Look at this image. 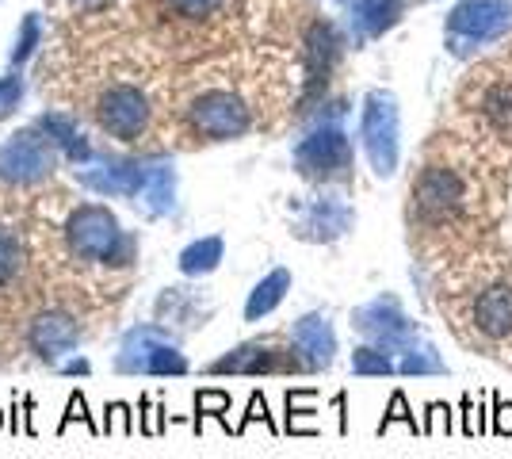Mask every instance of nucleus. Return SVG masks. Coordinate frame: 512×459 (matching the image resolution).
<instances>
[{
	"label": "nucleus",
	"mask_w": 512,
	"mask_h": 459,
	"mask_svg": "<svg viewBox=\"0 0 512 459\" xmlns=\"http://www.w3.org/2000/svg\"><path fill=\"white\" fill-rule=\"evenodd\" d=\"M463 199H467V184L448 165H428L425 173L417 176V184H413V203H417V215L425 222L455 219Z\"/></svg>",
	"instance_id": "nucleus-6"
},
{
	"label": "nucleus",
	"mask_w": 512,
	"mask_h": 459,
	"mask_svg": "<svg viewBox=\"0 0 512 459\" xmlns=\"http://www.w3.org/2000/svg\"><path fill=\"white\" fill-rule=\"evenodd\" d=\"M73 421H81V425H85L92 437H100V433H104V425H96V421H92V414H88L85 394H81V391L69 394V402H65V417H62V425H58V433H65Z\"/></svg>",
	"instance_id": "nucleus-25"
},
{
	"label": "nucleus",
	"mask_w": 512,
	"mask_h": 459,
	"mask_svg": "<svg viewBox=\"0 0 512 459\" xmlns=\"http://www.w3.org/2000/svg\"><path fill=\"white\" fill-rule=\"evenodd\" d=\"M65 245L81 261H104L111 268H123L134 261L138 241L119 230L115 215L100 203H85L65 219Z\"/></svg>",
	"instance_id": "nucleus-1"
},
{
	"label": "nucleus",
	"mask_w": 512,
	"mask_h": 459,
	"mask_svg": "<svg viewBox=\"0 0 512 459\" xmlns=\"http://www.w3.org/2000/svg\"><path fill=\"white\" fill-rule=\"evenodd\" d=\"M23 268V245L20 238L8 230V226H0V284H8V280H16Z\"/></svg>",
	"instance_id": "nucleus-21"
},
{
	"label": "nucleus",
	"mask_w": 512,
	"mask_h": 459,
	"mask_svg": "<svg viewBox=\"0 0 512 459\" xmlns=\"http://www.w3.org/2000/svg\"><path fill=\"white\" fill-rule=\"evenodd\" d=\"M142 196L150 199L153 215H165V211H172V173H169V165H153V169H146Z\"/></svg>",
	"instance_id": "nucleus-20"
},
{
	"label": "nucleus",
	"mask_w": 512,
	"mask_h": 459,
	"mask_svg": "<svg viewBox=\"0 0 512 459\" xmlns=\"http://www.w3.org/2000/svg\"><path fill=\"white\" fill-rule=\"evenodd\" d=\"M428 425H425V433H448L451 429V410L448 406H440V402H432V406H428Z\"/></svg>",
	"instance_id": "nucleus-29"
},
{
	"label": "nucleus",
	"mask_w": 512,
	"mask_h": 459,
	"mask_svg": "<svg viewBox=\"0 0 512 459\" xmlns=\"http://www.w3.org/2000/svg\"><path fill=\"white\" fill-rule=\"evenodd\" d=\"M188 131L207 138V142H230V138H241V134L253 127V115H249V104L230 92V88H207L199 92L188 111Z\"/></svg>",
	"instance_id": "nucleus-3"
},
{
	"label": "nucleus",
	"mask_w": 512,
	"mask_h": 459,
	"mask_svg": "<svg viewBox=\"0 0 512 459\" xmlns=\"http://www.w3.org/2000/svg\"><path fill=\"white\" fill-rule=\"evenodd\" d=\"M512 27V0H459L448 16V50L470 58L478 46L501 39Z\"/></svg>",
	"instance_id": "nucleus-2"
},
{
	"label": "nucleus",
	"mask_w": 512,
	"mask_h": 459,
	"mask_svg": "<svg viewBox=\"0 0 512 459\" xmlns=\"http://www.w3.org/2000/svg\"><path fill=\"white\" fill-rule=\"evenodd\" d=\"M394 421H406L409 429H417V417L409 414V406H406V394L402 391H394V398H390V410H386V417L379 421V433H386Z\"/></svg>",
	"instance_id": "nucleus-27"
},
{
	"label": "nucleus",
	"mask_w": 512,
	"mask_h": 459,
	"mask_svg": "<svg viewBox=\"0 0 512 459\" xmlns=\"http://www.w3.org/2000/svg\"><path fill=\"white\" fill-rule=\"evenodd\" d=\"M104 433H123V437L134 433V414H130L127 402H111V406H107Z\"/></svg>",
	"instance_id": "nucleus-26"
},
{
	"label": "nucleus",
	"mask_w": 512,
	"mask_h": 459,
	"mask_svg": "<svg viewBox=\"0 0 512 459\" xmlns=\"http://www.w3.org/2000/svg\"><path fill=\"white\" fill-rule=\"evenodd\" d=\"M493 414H497L493 433H497V437H512V402H497V406H493Z\"/></svg>",
	"instance_id": "nucleus-30"
},
{
	"label": "nucleus",
	"mask_w": 512,
	"mask_h": 459,
	"mask_svg": "<svg viewBox=\"0 0 512 459\" xmlns=\"http://www.w3.org/2000/svg\"><path fill=\"white\" fill-rule=\"evenodd\" d=\"M222 257H226V241L222 238H199L180 253V272H184V276H192V280L211 276L214 268L222 264Z\"/></svg>",
	"instance_id": "nucleus-17"
},
{
	"label": "nucleus",
	"mask_w": 512,
	"mask_h": 459,
	"mask_svg": "<svg viewBox=\"0 0 512 459\" xmlns=\"http://www.w3.org/2000/svg\"><path fill=\"white\" fill-rule=\"evenodd\" d=\"M352 329L367 337V345L390 352H406L409 345L421 341L417 322H409V314L402 310V303L394 295H379L371 303H363L352 310Z\"/></svg>",
	"instance_id": "nucleus-4"
},
{
	"label": "nucleus",
	"mask_w": 512,
	"mask_h": 459,
	"mask_svg": "<svg viewBox=\"0 0 512 459\" xmlns=\"http://www.w3.org/2000/svg\"><path fill=\"white\" fill-rule=\"evenodd\" d=\"M249 421H264V425H268L272 433H279V429H276V421L268 417V402H264V394H260V391H253V398H249V414H245V421L237 425L234 433H245V425H249Z\"/></svg>",
	"instance_id": "nucleus-28"
},
{
	"label": "nucleus",
	"mask_w": 512,
	"mask_h": 459,
	"mask_svg": "<svg viewBox=\"0 0 512 459\" xmlns=\"http://www.w3.org/2000/svg\"><path fill=\"white\" fill-rule=\"evenodd\" d=\"M295 165L302 176H318V180H333L344 176L352 165V146L337 127H325V131L310 134L295 150Z\"/></svg>",
	"instance_id": "nucleus-9"
},
{
	"label": "nucleus",
	"mask_w": 512,
	"mask_h": 459,
	"mask_svg": "<svg viewBox=\"0 0 512 459\" xmlns=\"http://www.w3.org/2000/svg\"><path fill=\"white\" fill-rule=\"evenodd\" d=\"M0 429H4V410H0Z\"/></svg>",
	"instance_id": "nucleus-32"
},
{
	"label": "nucleus",
	"mask_w": 512,
	"mask_h": 459,
	"mask_svg": "<svg viewBox=\"0 0 512 459\" xmlns=\"http://www.w3.org/2000/svg\"><path fill=\"white\" fill-rule=\"evenodd\" d=\"M352 230V211L341 199H314L299 219V238L306 241H337Z\"/></svg>",
	"instance_id": "nucleus-14"
},
{
	"label": "nucleus",
	"mask_w": 512,
	"mask_h": 459,
	"mask_svg": "<svg viewBox=\"0 0 512 459\" xmlns=\"http://www.w3.org/2000/svg\"><path fill=\"white\" fill-rule=\"evenodd\" d=\"M352 372H356V375H394V372H398V364H394L383 349L363 345V349L352 352Z\"/></svg>",
	"instance_id": "nucleus-22"
},
{
	"label": "nucleus",
	"mask_w": 512,
	"mask_h": 459,
	"mask_svg": "<svg viewBox=\"0 0 512 459\" xmlns=\"http://www.w3.org/2000/svg\"><path fill=\"white\" fill-rule=\"evenodd\" d=\"M482 115H486L501 134H512V81H501V85H493L490 92H486Z\"/></svg>",
	"instance_id": "nucleus-19"
},
{
	"label": "nucleus",
	"mask_w": 512,
	"mask_h": 459,
	"mask_svg": "<svg viewBox=\"0 0 512 459\" xmlns=\"http://www.w3.org/2000/svg\"><path fill=\"white\" fill-rule=\"evenodd\" d=\"M302 368V360L295 349H276L272 341H249L237 345L234 352L218 356L211 364V375H276V372H295Z\"/></svg>",
	"instance_id": "nucleus-8"
},
{
	"label": "nucleus",
	"mask_w": 512,
	"mask_h": 459,
	"mask_svg": "<svg viewBox=\"0 0 512 459\" xmlns=\"http://www.w3.org/2000/svg\"><path fill=\"white\" fill-rule=\"evenodd\" d=\"M474 326L482 329L486 337L501 341V337H512V287L497 284L486 287L474 303Z\"/></svg>",
	"instance_id": "nucleus-15"
},
{
	"label": "nucleus",
	"mask_w": 512,
	"mask_h": 459,
	"mask_svg": "<svg viewBox=\"0 0 512 459\" xmlns=\"http://www.w3.org/2000/svg\"><path fill=\"white\" fill-rule=\"evenodd\" d=\"M58 372H62V375H88V372H92V364H88L85 356H77V360H65V364H58Z\"/></svg>",
	"instance_id": "nucleus-31"
},
{
	"label": "nucleus",
	"mask_w": 512,
	"mask_h": 459,
	"mask_svg": "<svg viewBox=\"0 0 512 459\" xmlns=\"http://www.w3.org/2000/svg\"><path fill=\"white\" fill-rule=\"evenodd\" d=\"M398 372L402 375H444L448 372V364L440 360V352L432 349L428 341H417V345H409V349L402 352Z\"/></svg>",
	"instance_id": "nucleus-18"
},
{
	"label": "nucleus",
	"mask_w": 512,
	"mask_h": 459,
	"mask_svg": "<svg viewBox=\"0 0 512 459\" xmlns=\"http://www.w3.org/2000/svg\"><path fill=\"white\" fill-rule=\"evenodd\" d=\"M291 349L299 352L306 372H325L337 360V329L325 314L310 310L291 326Z\"/></svg>",
	"instance_id": "nucleus-10"
},
{
	"label": "nucleus",
	"mask_w": 512,
	"mask_h": 459,
	"mask_svg": "<svg viewBox=\"0 0 512 459\" xmlns=\"http://www.w3.org/2000/svg\"><path fill=\"white\" fill-rule=\"evenodd\" d=\"M146 375H188V356L176 345H161L146 360Z\"/></svg>",
	"instance_id": "nucleus-23"
},
{
	"label": "nucleus",
	"mask_w": 512,
	"mask_h": 459,
	"mask_svg": "<svg viewBox=\"0 0 512 459\" xmlns=\"http://www.w3.org/2000/svg\"><path fill=\"white\" fill-rule=\"evenodd\" d=\"M363 150L379 176H394L398 169V100L390 92H371L363 100Z\"/></svg>",
	"instance_id": "nucleus-5"
},
{
	"label": "nucleus",
	"mask_w": 512,
	"mask_h": 459,
	"mask_svg": "<svg viewBox=\"0 0 512 459\" xmlns=\"http://www.w3.org/2000/svg\"><path fill=\"white\" fill-rule=\"evenodd\" d=\"M287 291H291V272H287V268H272V272L249 291V299H245V322L268 318V314L287 299Z\"/></svg>",
	"instance_id": "nucleus-16"
},
{
	"label": "nucleus",
	"mask_w": 512,
	"mask_h": 459,
	"mask_svg": "<svg viewBox=\"0 0 512 459\" xmlns=\"http://www.w3.org/2000/svg\"><path fill=\"white\" fill-rule=\"evenodd\" d=\"M54 169V153L35 134H20L0 150V180L4 184H35Z\"/></svg>",
	"instance_id": "nucleus-11"
},
{
	"label": "nucleus",
	"mask_w": 512,
	"mask_h": 459,
	"mask_svg": "<svg viewBox=\"0 0 512 459\" xmlns=\"http://www.w3.org/2000/svg\"><path fill=\"white\" fill-rule=\"evenodd\" d=\"M100 123H104L107 134H115V138H138V134L146 131V123H150V100L142 96V88L134 85H111L100 96Z\"/></svg>",
	"instance_id": "nucleus-7"
},
{
	"label": "nucleus",
	"mask_w": 512,
	"mask_h": 459,
	"mask_svg": "<svg viewBox=\"0 0 512 459\" xmlns=\"http://www.w3.org/2000/svg\"><path fill=\"white\" fill-rule=\"evenodd\" d=\"M161 345H176V341H172L169 329L157 326V322H142V326L127 329L123 341H119V352H115V372L146 375V360H150Z\"/></svg>",
	"instance_id": "nucleus-13"
},
{
	"label": "nucleus",
	"mask_w": 512,
	"mask_h": 459,
	"mask_svg": "<svg viewBox=\"0 0 512 459\" xmlns=\"http://www.w3.org/2000/svg\"><path fill=\"white\" fill-rule=\"evenodd\" d=\"M226 410H230V394L199 391L195 394V433L203 429V417H222L226 421Z\"/></svg>",
	"instance_id": "nucleus-24"
},
{
	"label": "nucleus",
	"mask_w": 512,
	"mask_h": 459,
	"mask_svg": "<svg viewBox=\"0 0 512 459\" xmlns=\"http://www.w3.org/2000/svg\"><path fill=\"white\" fill-rule=\"evenodd\" d=\"M27 341H31V349L39 360L46 364H62L65 352L77 349V341H81V326L65 314V310H43V314H35V322L27 329Z\"/></svg>",
	"instance_id": "nucleus-12"
}]
</instances>
